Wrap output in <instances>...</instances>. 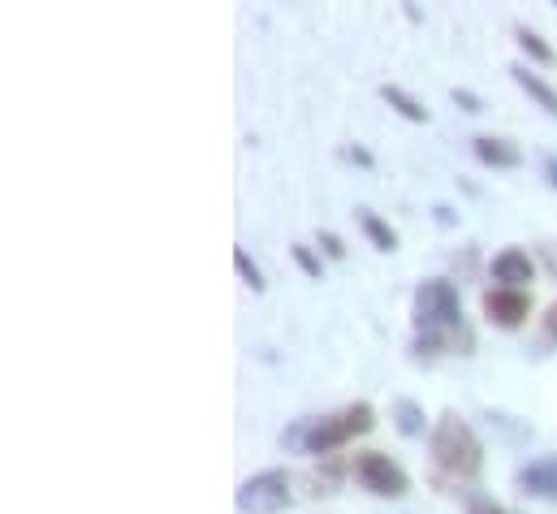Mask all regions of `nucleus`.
Returning a JSON list of instances; mask_svg holds the SVG:
<instances>
[{
    "label": "nucleus",
    "instance_id": "obj_18",
    "mask_svg": "<svg viewBox=\"0 0 557 514\" xmlns=\"http://www.w3.org/2000/svg\"><path fill=\"white\" fill-rule=\"evenodd\" d=\"M454 105H462L467 113H480V100H475L471 91H458V87H454Z\"/></svg>",
    "mask_w": 557,
    "mask_h": 514
},
{
    "label": "nucleus",
    "instance_id": "obj_8",
    "mask_svg": "<svg viewBox=\"0 0 557 514\" xmlns=\"http://www.w3.org/2000/svg\"><path fill=\"white\" fill-rule=\"evenodd\" d=\"M519 485H523V493H532V498L557 502V454L528 463V467L519 472Z\"/></svg>",
    "mask_w": 557,
    "mask_h": 514
},
{
    "label": "nucleus",
    "instance_id": "obj_19",
    "mask_svg": "<svg viewBox=\"0 0 557 514\" xmlns=\"http://www.w3.org/2000/svg\"><path fill=\"white\" fill-rule=\"evenodd\" d=\"M320 243L329 247V256H333V259L346 256V247H342V238H337V234H320Z\"/></svg>",
    "mask_w": 557,
    "mask_h": 514
},
{
    "label": "nucleus",
    "instance_id": "obj_16",
    "mask_svg": "<svg viewBox=\"0 0 557 514\" xmlns=\"http://www.w3.org/2000/svg\"><path fill=\"white\" fill-rule=\"evenodd\" d=\"M467 514H510V511H506V506H497L493 498H471Z\"/></svg>",
    "mask_w": 557,
    "mask_h": 514
},
{
    "label": "nucleus",
    "instance_id": "obj_2",
    "mask_svg": "<svg viewBox=\"0 0 557 514\" xmlns=\"http://www.w3.org/2000/svg\"><path fill=\"white\" fill-rule=\"evenodd\" d=\"M372 424H376V411H372L368 402H355V406H346V411H337V415L311 419L307 428L289 432V441H302L307 454H333V450H342L346 441L372 432Z\"/></svg>",
    "mask_w": 557,
    "mask_h": 514
},
{
    "label": "nucleus",
    "instance_id": "obj_4",
    "mask_svg": "<svg viewBox=\"0 0 557 514\" xmlns=\"http://www.w3.org/2000/svg\"><path fill=\"white\" fill-rule=\"evenodd\" d=\"M350 476L359 480V489H368V493H376V498H407V489H411V476H407L389 454H381V450L355 454Z\"/></svg>",
    "mask_w": 557,
    "mask_h": 514
},
{
    "label": "nucleus",
    "instance_id": "obj_1",
    "mask_svg": "<svg viewBox=\"0 0 557 514\" xmlns=\"http://www.w3.org/2000/svg\"><path fill=\"white\" fill-rule=\"evenodd\" d=\"M428 450H432V463H436L441 472L458 476V480H471V476H480V467H484V445H480L475 428H471L462 415H454V411L432 424Z\"/></svg>",
    "mask_w": 557,
    "mask_h": 514
},
{
    "label": "nucleus",
    "instance_id": "obj_7",
    "mask_svg": "<svg viewBox=\"0 0 557 514\" xmlns=\"http://www.w3.org/2000/svg\"><path fill=\"white\" fill-rule=\"evenodd\" d=\"M532 277H536V264H532L528 252L506 247L502 256H493V281H497L502 290H523Z\"/></svg>",
    "mask_w": 557,
    "mask_h": 514
},
{
    "label": "nucleus",
    "instance_id": "obj_10",
    "mask_svg": "<svg viewBox=\"0 0 557 514\" xmlns=\"http://www.w3.org/2000/svg\"><path fill=\"white\" fill-rule=\"evenodd\" d=\"M510 74H515V83H519V87H523V91H528V96H532L549 118H557V91L541 78V74H536V70H528V65H510Z\"/></svg>",
    "mask_w": 557,
    "mask_h": 514
},
{
    "label": "nucleus",
    "instance_id": "obj_14",
    "mask_svg": "<svg viewBox=\"0 0 557 514\" xmlns=\"http://www.w3.org/2000/svg\"><path fill=\"white\" fill-rule=\"evenodd\" d=\"M519 48H523L532 61H541V65H554V61H557L554 48H549V44H545L536 30H528V26H519Z\"/></svg>",
    "mask_w": 557,
    "mask_h": 514
},
{
    "label": "nucleus",
    "instance_id": "obj_13",
    "mask_svg": "<svg viewBox=\"0 0 557 514\" xmlns=\"http://www.w3.org/2000/svg\"><path fill=\"white\" fill-rule=\"evenodd\" d=\"M394 415H398V432L403 437H423V406L419 402H411V397H403L398 406H394Z\"/></svg>",
    "mask_w": 557,
    "mask_h": 514
},
{
    "label": "nucleus",
    "instance_id": "obj_15",
    "mask_svg": "<svg viewBox=\"0 0 557 514\" xmlns=\"http://www.w3.org/2000/svg\"><path fill=\"white\" fill-rule=\"evenodd\" d=\"M234 268H238V272H243V281H247V285H251V290H264V272H260V268H256V259L247 256V252H243V247H238V252H234Z\"/></svg>",
    "mask_w": 557,
    "mask_h": 514
},
{
    "label": "nucleus",
    "instance_id": "obj_17",
    "mask_svg": "<svg viewBox=\"0 0 557 514\" xmlns=\"http://www.w3.org/2000/svg\"><path fill=\"white\" fill-rule=\"evenodd\" d=\"M294 259H298V264H302V272H307V277H320V259L311 256V252H307V247H294Z\"/></svg>",
    "mask_w": 557,
    "mask_h": 514
},
{
    "label": "nucleus",
    "instance_id": "obj_9",
    "mask_svg": "<svg viewBox=\"0 0 557 514\" xmlns=\"http://www.w3.org/2000/svg\"><path fill=\"white\" fill-rule=\"evenodd\" d=\"M475 156L493 169H519L523 164V151L510 143V138H493V134H480L475 138Z\"/></svg>",
    "mask_w": 557,
    "mask_h": 514
},
{
    "label": "nucleus",
    "instance_id": "obj_5",
    "mask_svg": "<svg viewBox=\"0 0 557 514\" xmlns=\"http://www.w3.org/2000/svg\"><path fill=\"white\" fill-rule=\"evenodd\" d=\"M289 476L281 472V467H269V472H260V476H251V480H243L238 485V511L243 514H281L289 506Z\"/></svg>",
    "mask_w": 557,
    "mask_h": 514
},
{
    "label": "nucleus",
    "instance_id": "obj_3",
    "mask_svg": "<svg viewBox=\"0 0 557 514\" xmlns=\"http://www.w3.org/2000/svg\"><path fill=\"white\" fill-rule=\"evenodd\" d=\"M462 320V303L458 290L449 281H423L416 290V325L423 329V338H441L445 329H458Z\"/></svg>",
    "mask_w": 557,
    "mask_h": 514
},
{
    "label": "nucleus",
    "instance_id": "obj_6",
    "mask_svg": "<svg viewBox=\"0 0 557 514\" xmlns=\"http://www.w3.org/2000/svg\"><path fill=\"white\" fill-rule=\"evenodd\" d=\"M528 311H532V294L528 290H502L497 285V290L484 294V316L497 329H519L528 320Z\"/></svg>",
    "mask_w": 557,
    "mask_h": 514
},
{
    "label": "nucleus",
    "instance_id": "obj_11",
    "mask_svg": "<svg viewBox=\"0 0 557 514\" xmlns=\"http://www.w3.org/2000/svg\"><path fill=\"white\" fill-rule=\"evenodd\" d=\"M359 225H363V234L372 238L376 252H398V234H394L376 212H359Z\"/></svg>",
    "mask_w": 557,
    "mask_h": 514
},
{
    "label": "nucleus",
    "instance_id": "obj_20",
    "mask_svg": "<svg viewBox=\"0 0 557 514\" xmlns=\"http://www.w3.org/2000/svg\"><path fill=\"white\" fill-rule=\"evenodd\" d=\"M545 338H549V342H557V303L549 307V316H545Z\"/></svg>",
    "mask_w": 557,
    "mask_h": 514
},
{
    "label": "nucleus",
    "instance_id": "obj_12",
    "mask_svg": "<svg viewBox=\"0 0 557 514\" xmlns=\"http://www.w3.org/2000/svg\"><path fill=\"white\" fill-rule=\"evenodd\" d=\"M381 96H385V105H389V109H398L407 122H428V109L419 105L416 96H407L403 87H381Z\"/></svg>",
    "mask_w": 557,
    "mask_h": 514
},
{
    "label": "nucleus",
    "instance_id": "obj_21",
    "mask_svg": "<svg viewBox=\"0 0 557 514\" xmlns=\"http://www.w3.org/2000/svg\"><path fill=\"white\" fill-rule=\"evenodd\" d=\"M545 173H549V182L557 186V156H549V160H545Z\"/></svg>",
    "mask_w": 557,
    "mask_h": 514
}]
</instances>
